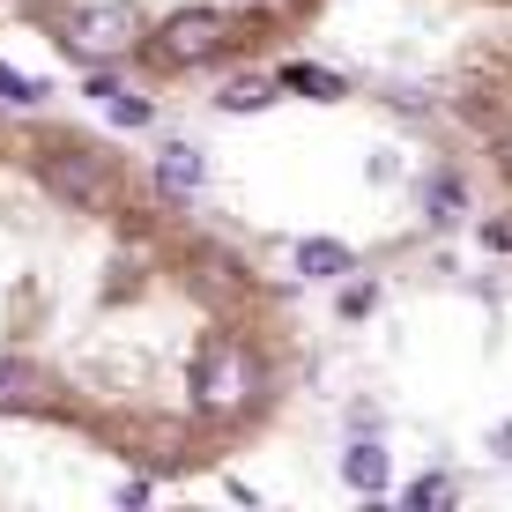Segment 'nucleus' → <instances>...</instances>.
Instances as JSON below:
<instances>
[{
  "label": "nucleus",
  "mask_w": 512,
  "mask_h": 512,
  "mask_svg": "<svg viewBox=\"0 0 512 512\" xmlns=\"http://www.w3.org/2000/svg\"><path fill=\"white\" fill-rule=\"evenodd\" d=\"M30 171H38V186L52 201L82 208V216H104V208L119 201L112 149H90V141H38V149H30Z\"/></svg>",
  "instance_id": "obj_1"
},
{
  "label": "nucleus",
  "mask_w": 512,
  "mask_h": 512,
  "mask_svg": "<svg viewBox=\"0 0 512 512\" xmlns=\"http://www.w3.org/2000/svg\"><path fill=\"white\" fill-rule=\"evenodd\" d=\"M253 394H260L253 349L216 334V342L193 357V409H201V416H245V409H253Z\"/></svg>",
  "instance_id": "obj_2"
},
{
  "label": "nucleus",
  "mask_w": 512,
  "mask_h": 512,
  "mask_svg": "<svg viewBox=\"0 0 512 512\" xmlns=\"http://www.w3.org/2000/svg\"><path fill=\"white\" fill-rule=\"evenodd\" d=\"M223 38H231L223 8H179V15H164L149 60L156 67H208V60H223Z\"/></svg>",
  "instance_id": "obj_3"
},
{
  "label": "nucleus",
  "mask_w": 512,
  "mask_h": 512,
  "mask_svg": "<svg viewBox=\"0 0 512 512\" xmlns=\"http://www.w3.org/2000/svg\"><path fill=\"white\" fill-rule=\"evenodd\" d=\"M134 38H141V8H127V0H97V8L67 15V52L75 60H119V52H134Z\"/></svg>",
  "instance_id": "obj_4"
},
{
  "label": "nucleus",
  "mask_w": 512,
  "mask_h": 512,
  "mask_svg": "<svg viewBox=\"0 0 512 512\" xmlns=\"http://www.w3.org/2000/svg\"><path fill=\"white\" fill-rule=\"evenodd\" d=\"M149 179H156L164 201H186V193L208 186V156L193 149V141H164V149H156V164H149Z\"/></svg>",
  "instance_id": "obj_5"
},
{
  "label": "nucleus",
  "mask_w": 512,
  "mask_h": 512,
  "mask_svg": "<svg viewBox=\"0 0 512 512\" xmlns=\"http://www.w3.org/2000/svg\"><path fill=\"white\" fill-rule=\"evenodd\" d=\"M90 104H97L104 119H112V127H127V134H141V127L156 119V104L141 97V90H127L112 67H97V75H90Z\"/></svg>",
  "instance_id": "obj_6"
},
{
  "label": "nucleus",
  "mask_w": 512,
  "mask_h": 512,
  "mask_svg": "<svg viewBox=\"0 0 512 512\" xmlns=\"http://www.w3.org/2000/svg\"><path fill=\"white\" fill-rule=\"evenodd\" d=\"M275 82H282V90H297V97H312V104H342V97H349V75H334V67H312V60H282Z\"/></svg>",
  "instance_id": "obj_7"
},
{
  "label": "nucleus",
  "mask_w": 512,
  "mask_h": 512,
  "mask_svg": "<svg viewBox=\"0 0 512 512\" xmlns=\"http://www.w3.org/2000/svg\"><path fill=\"white\" fill-rule=\"evenodd\" d=\"M386 475H394V468H386V446H379V438H349V446H342V483H349V490L379 498Z\"/></svg>",
  "instance_id": "obj_8"
},
{
  "label": "nucleus",
  "mask_w": 512,
  "mask_h": 512,
  "mask_svg": "<svg viewBox=\"0 0 512 512\" xmlns=\"http://www.w3.org/2000/svg\"><path fill=\"white\" fill-rule=\"evenodd\" d=\"M0 409H45V372L15 349H0Z\"/></svg>",
  "instance_id": "obj_9"
},
{
  "label": "nucleus",
  "mask_w": 512,
  "mask_h": 512,
  "mask_svg": "<svg viewBox=\"0 0 512 512\" xmlns=\"http://www.w3.org/2000/svg\"><path fill=\"white\" fill-rule=\"evenodd\" d=\"M297 275L342 282V275H357V253H349L342 238H297Z\"/></svg>",
  "instance_id": "obj_10"
},
{
  "label": "nucleus",
  "mask_w": 512,
  "mask_h": 512,
  "mask_svg": "<svg viewBox=\"0 0 512 512\" xmlns=\"http://www.w3.org/2000/svg\"><path fill=\"white\" fill-rule=\"evenodd\" d=\"M275 97H282L275 75H231L216 90V112H260V104H275Z\"/></svg>",
  "instance_id": "obj_11"
},
{
  "label": "nucleus",
  "mask_w": 512,
  "mask_h": 512,
  "mask_svg": "<svg viewBox=\"0 0 512 512\" xmlns=\"http://www.w3.org/2000/svg\"><path fill=\"white\" fill-rule=\"evenodd\" d=\"M423 208H431V223H461V216H468V186H461V171H438V179L423 186Z\"/></svg>",
  "instance_id": "obj_12"
},
{
  "label": "nucleus",
  "mask_w": 512,
  "mask_h": 512,
  "mask_svg": "<svg viewBox=\"0 0 512 512\" xmlns=\"http://www.w3.org/2000/svg\"><path fill=\"white\" fill-rule=\"evenodd\" d=\"M30 104H45V82H30L23 67L0 60V112H30Z\"/></svg>",
  "instance_id": "obj_13"
},
{
  "label": "nucleus",
  "mask_w": 512,
  "mask_h": 512,
  "mask_svg": "<svg viewBox=\"0 0 512 512\" xmlns=\"http://www.w3.org/2000/svg\"><path fill=\"white\" fill-rule=\"evenodd\" d=\"M461 490H453V475H416L409 490H401V505H453Z\"/></svg>",
  "instance_id": "obj_14"
},
{
  "label": "nucleus",
  "mask_w": 512,
  "mask_h": 512,
  "mask_svg": "<svg viewBox=\"0 0 512 512\" xmlns=\"http://www.w3.org/2000/svg\"><path fill=\"white\" fill-rule=\"evenodd\" d=\"M483 245L490 253H512V223H483Z\"/></svg>",
  "instance_id": "obj_15"
},
{
  "label": "nucleus",
  "mask_w": 512,
  "mask_h": 512,
  "mask_svg": "<svg viewBox=\"0 0 512 512\" xmlns=\"http://www.w3.org/2000/svg\"><path fill=\"white\" fill-rule=\"evenodd\" d=\"M490 453H498V461H512V423H498V431H490Z\"/></svg>",
  "instance_id": "obj_16"
},
{
  "label": "nucleus",
  "mask_w": 512,
  "mask_h": 512,
  "mask_svg": "<svg viewBox=\"0 0 512 512\" xmlns=\"http://www.w3.org/2000/svg\"><path fill=\"white\" fill-rule=\"evenodd\" d=\"M498 156H505V171H512V134H505V149H498Z\"/></svg>",
  "instance_id": "obj_17"
},
{
  "label": "nucleus",
  "mask_w": 512,
  "mask_h": 512,
  "mask_svg": "<svg viewBox=\"0 0 512 512\" xmlns=\"http://www.w3.org/2000/svg\"><path fill=\"white\" fill-rule=\"evenodd\" d=\"M30 8H45V0H30Z\"/></svg>",
  "instance_id": "obj_18"
}]
</instances>
